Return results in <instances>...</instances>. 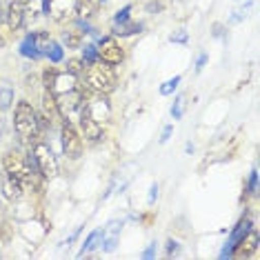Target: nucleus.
I'll return each mask as SVG.
<instances>
[{
    "instance_id": "f257e3e1",
    "label": "nucleus",
    "mask_w": 260,
    "mask_h": 260,
    "mask_svg": "<svg viewBox=\"0 0 260 260\" xmlns=\"http://www.w3.org/2000/svg\"><path fill=\"white\" fill-rule=\"evenodd\" d=\"M14 129H16V134H18V138L22 140V143L29 145V149L43 140L40 138V134H38V114H36V109L31 107V103L20 100V103L16 105V109H14Z\"/></svg>"
},
{
    "instance_id": "f03ea898",
    "label": "nucleus",
    "mask_w": 260,
    "mask_h": 260,
    "mask_svg": "<svg viewBox=\"0 0 260 260\" xmlns=\"http://www.w3.org/2000/svg\"><path fill=\"white\" fill-rule=\"evenodd\" d=\"M85 89L91 93H103L107 96L116 89V72L114 64H107L103 60H96L85 67Z\"/></svg>"
},
{
    "instance_id": "7ed1b4c3",
    "label": "nucleus",
    "mask_w": 260,
    "mask_h": 260,
    "mask_svg": "<svg viewBox=\"0 0 260 260\" xmlns=\"http://www.w3.org/2000/svg\"><path fill=\"white\" fill-rule=\"evenodd\" d=\"M56 96V107H58V116L62 120H78L82 109H85V91L80 89H72L64 93H54Z\"/></svg>"
},
{
    "instance_id": "20e7f679",
    "label": "nucleus",
    "mask_w": 260,
    "mask_h": 260,
    "mask_svg": "<svg viewBox=\"0 0 260 260\" xmlns=\"http://www.w3.org/2000/svg\"><path fill=\"white\" fill-rule=\"evenodd\" d=\"M31 156H34V162H36V169L43 174V178H56L58 176V160L54 156V151L49 149V145H45L43 140L36 143L31 147Z\"/></svg>"
},
{
    "instance_id": "39448f33",
    "label": "nucleus",
    "mask_w": 260,
    "mask_h": 260,
    "mask_svg": "<svg viewBox=\"0 0 260 260\" xmlns=\"http://www.w3.org/2000/svg\"><path fill=\"white\" fill-rule=\"evenodd\" d=\"M60 138H62V151L67 153L69 158H80L82 156V138L78 134V129L74 127V122L64 120L60 127Z\"/></svg>"
},
{
    "instance_id": "423d86ee",
    "label": "nucleus",
    "mask_w": 260,
    "mask_h": 260,
    "mask_svg": "<svg viewBox=\"0 0 260 260\" xmlns=\"http://www.w3.org/2000/svg\"><path fill=\"white\" fill-rule=\"evenodd\" d=\"M3 167H5V174L14 176L18 180H25L29 174H31V167H29V160L22 156L20 151H7L3 158Z\"/></svg>"
},
{
    "instance_id": "0eeeda50",
    "label": "nucleus",
    "mask_w": 260,
    "mask_h": 260,
    "mask_svg": "<svg viewBox=\"0 0 260 260\" xmlns=\"http://www.w3.org/2000/svg\"><path fill=\"white\" fill-rule=\"evenodd\" d=\"M98 60H103L107 64H120L122 60H125V51H122V47L118 45L116 38L100 40V45H98Z\"/></svg>"
},
{
    "instance_id": "6e6552de",
    "label": "nucleus",
    "mask_w": 260,
    "mask_h": 260,
    "mask_svg": "<svg viewBox=\"0 0 260 260\" xmlns=\"http://www.w3.org/2000/svg\"><path fill=\"white\" fill-rule=\"evenodd\" d=\"M45 3V11L51 16L54 20L62 22L67 18H72L76 14V5H78V0H43Z\"/></svg>"
},
{
    "instance_id": "1a4fd4ad",
    "label": "nucleus",
    "mask_w": 260,
    "mask_h": 260,
    "mask_svg": "<svg viewBox=\"0 0 260 260\" xmlns=\"http://www.w3.org/2000/svg\"><path fill=\"white\" fill-rule=\"evenodd\" d=\"M258 242H260L258 232H256V229H249V232H247V234L242 236V238L234 245V256H238V258L251 256V253L258 249Z\"/></svg>"
},
{
    "instance_id": "9d476101",
    "label": "nucleus",
    "mask_w": 260,
    "mask_h": 260,
    "mask_svg": "<svg viewBox=\"0 0 260 260\" xmlns=\"http://www.w3.org/2000/svg\"><path fill=\"white\" fill-rule=\"evenodd\" d=\"M7 27L11 31H18V29L25 25V3L22 0H14L11 5H7Z\"/></svg>"
},
{
    "instance_id": "9b49d317",
    "label": "nucleus",
    "mask_w": 260,
    "mask_h": 260,
    "mask_svg": "<svg viewBox=\"0 0 260 260\" xmlns=\"http://www.w3.org/2000/svg\"><path fill=\"white\" fill-rule=\"evenodd\" d=\"M80 127H82V136H85V140H89V143H98L100 138H103V125L96 122L93 118H89L82 111L80 114Z\"/></svg>"
},
{
    "instance_id": "f8f14e48",
    "label": "nucleus",
    "mask_w": 260,
    "mask_h": 260,
    "mask_svg": "<svg viewBox=\"0 0 260 260\" xmlns=\"http://www.w3.org/2000/svg\"><path fill=\"white\" fill-rule=\"evenodd\" d=\"M72 89H78V78H76L74 74L64 72V74H56L54 85H51L49 91H54V93H64V91H72Z\"/></svg>"
},
{
    "instance_id": "ddd939ff",
    "label": "nucleus",
    "mask_w": 260,
    "mask_h": 260,
    "mask_svg": "<svg viewBox=\"0 0 260 260\" xmlns=\"http://www.w3.org/2000/svg\"><path fill=\"white\" fill-rule=\"evenodd\" d=\"M3 193H5V198H9V200H20L25 189H22V182L18 178L7 174V178L3 180Z\"/></svg>"
},
{
    "instance_id": "4468645a",
    "label": "nucleus",
    "mask_w": 260,
    "mask_h": 260,
    "mask_svg": "<svg viewBox=\"0 0 260 260\" xmlns=\"http://www.w3.org/2000/svg\"><path fill=\"white\" fill-rule=\"evenodd\" d=\"M43 116L45 118H49L51 122L58 118V107H56V96H54V91H49V89H45L43 93Z\"/></svg>"
},
{
    "instance_id": "2eb2a0df",
    "label": "nucleus",
    "mask_w": 260,
    "mask_h": 260,
    "mask_svg": "<svg viewBox=\"0 0 260 260\" xmlns=\"http://www.w3.org/2000/svg\"><path fill=\"white\" fill-rule=\"evenodd\" d=\"M82 29L80 27H72V29H67V31H62V43L67 45V49H76V47H80L82 45Z\"/></svg>"
},
{
    "instance_id": "dca6fc26",
    "label": "nucleus",
    "mask_w": 260,
    "mask_h": 260,
    "mask_svg": "<svg viewBox=\"0 0 260 260\" xmlns=\"http://www.w3.org/2000/svg\"><path fill=\"white\" fill-rule=\"evenodd\" d=\"M31 40H34V47H36V51L40 56L43 54H47V49H49V45H51V36L47 31H36L31 36Z\"/></svg>"
},
{
    "instance_id": "f3484780",
    "label": "nucleus",
    "mask_w": 260,
    "mask_h": 260,
    "mask_svg": "<svg viewBox=\"0 0 260 260\" xmlns=\"http://www.w3.org/2000/svg\"><path fill=\"white\" fill-rule=\"evenodd\" d=\"M136 31H140V25L138 22H129V20L116 22V29H114L116 36H132V34H136Z\"/></svg>"
},
{
    "instance_id": "a211bd4d",
    "label": "nucleus",
    "mask_w": 260,
    "mask_h": 260,
    "mask_svg": "<svg viewBox=\"0 0 260 260\" xmlns=\"http://www.w3.org/2000/svg\"><path fill=\"white\" fill-rule=\"evenodd\" d=\"M93 11H96V3L93 0H78V5H76L78 18H89V16H93Z\"/></svg>"
},
{
    "instance_id": "6ab92c4d",
    "label": "nucleus",
    "mask_w": 260,
    "mask_h": 260,
    "mask_svg": "<svg viewBox=\"0 0 260 260\" xmlns=\"http://www.w3.org/2000/svg\"><path fill=\"white\" fill-rule=\"evenodd\" d=\"M11 100H14V89H11L7 82H0V111L9 109Z\"/></svg>"
},
{
    "instance_id": "aec40b11",
    "label": "nucleus",
    "mask_w": 260,
    "mask_h": 260,
    "mask_svg": "<svg viewBox=\"0 0 260 260\" xmlns=\"http://www.w3.org/2000/svg\"><path fill=\"white\" fill-rule=\"evenodd\" d=\"M85 60H82V58H69L67 60V72L69 74H74V76H78V74H82L85 72Z\"/></svg>"
},
{
    "instance_id": "412c9836",
    "label": "nucleus",
    "mask_w": 260,
    "mask_h": 260,
    "mask_svg": "<svg viewBox=\"0 0 260 260\" xmlns=\"http://www.w3.org/2000/svg\"><path fill=\"white\" fill-rule=\"evenodd\" d=\"M96 60H98V47L87 45L85 47V64H91V62H96Z\"/></svg>"
},
{
    "instance_id": "4be33fe9",
    "label": "nucleus",
    "mask_w": 260,
    "mask_h": 260,
    "mask_svg": "<svg viewBox=\"0 0 260 260\" xmlns=\"http://www.w3.org/2000/svg\"><path fill=\"white\" fill-rule=\"evenodd\" d=\"M56 69L54 67H49V69H45V74H43V85H45V89H51V85H54V78H56Z\"/></svg>"
},
{
    "instance_id": "5701e85b",
    "label": "nucleus",
    "mask_w": 260,
    "mask_h": 260,
    "mask_svg": "<svg viewBox=\"0 0 260 260\" xmlns=\"http://www.w3.org/2000/svg\"><path fill=\"white\" fill-rule=\"evenodd\" d=\"M22 54H27V56H31V58H38L40 54L36 51V47H34V40H31V36H29L25 43H22Z\"/></svg>"
},
{
    "instance_id": "b1692460",
    "label": "nucleus",
    "mask_w": 260,
    "mask_h": 260,
    "mask_svg": "<svg viewBox=\"0 0 260 260\" xmlns=\"http://www.w3.org/2000/svg\"><path fill=\"white\" fill-rule=\"evenodd\" d=\"M47 56H49L54 62L60 60V58H62V49H60V45L51 43V45H49V49H47Z\"/></svg>"
},
{
    "instance_id": "393cba45",
    "label": "nucleus",
    "mask_w": 260,
    "mask_h": 260,
    "mask_svg": "<svg viewBox=\"0 0 260 260\" xmlns=\"http://www.w3.org/2000/svg\"><path fill=\"white\" fill-rule=\"evenodd\" d=\"M178 82H180V78H178V76H176V78L174 80H169V82H165V87H162V93H169L171 89H176V85H178Z\"/></svg>"
},
{
    "instance_id": "a878e982",
    "label": "nucleus",
    "mask_w": 260,
    "mask_h": 260,
    "mask_svg": "<svg viewBox=\"0 0 260 260\" xmlns=\"http://www.w3.org/2000/svg\"><path fill=\"white\" fill-rule=\"evenodd\" d=\"M132 11V7H125L122 11H118V16H116V22H122V20H127V14Z\"/></svg>"
},
{
    "instance_id": "bb28decb",
    "label": "nucleus",
    "mask_w": 260,
    "mask_h": 260,
    "mask_svg": "<svg viewBox=\"0 0 260 260\" xmlns=\"http://www.w3.org/2000/svg\"><path fill=\"white\" fill-rule=\"evenodd\" d=\"M176 251H178V242H176V240H169V242H167V253L171 256V253H176Z\"/></svg>"
},
{
    "instance_id": "cd10ccee",
    "label": "nucleus",
    "mask_w": 260,
    "mask_h": 260,
    "mask_svg": "<svg viewBox=\"0 0 260 260\" xmlns=\"http://www.w3.org/2000/svg\"><path fill=\"white\" fill-rule=\"evenodd\" d=\"M5 18H7V7L0 5V22H5Z\"/></svg>"
},
{
    "instance_id": "c85d7f7f",
    "label": "nucleus",
    "mask_w": 260,
    "mask_h": 260,
    "mask_svg": "<svg viewBox=\"0 0 260 260\" xmlns=\"http://www.w3.org/2000/svg\"><path fill=\"white\" fill-rule=\"evenodd\" d=\"M5 45H7V38H5V36H3V31H0V49H3Z\"/></svg>"
},
{
    "instance_id": "c756f323",
    "label": "nucleus",
    "mask_w": 260,
    "mask_h": 260,
    "mask_svg": "<svg viewBox=\"0 0 260 260\" xmlns=\"http://www.w3.org/2000/svg\"><path fill=\"white\" fill-rule=\"evenodd\" d=\"M3 134H5V120H3V116H0V138H3Z\"/></svg>"
},
{
    "instance_id": "7c9ffc66",
    "label": "nucleus",
    "mask_w": 260,
    "mask_h": 260,
    "mask_svg": "<svg viewBox=\"0 0 260 260\" xmlns=\"http://www.w3.org/2000/svg\"><path fill=\"white\" fill-rule=\"evenodd\" d=\"M169 134H171V127H167V129H165V134H162V143H165V140L169 138Z\"/></svg>"
}]
</instances>
